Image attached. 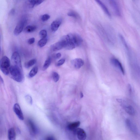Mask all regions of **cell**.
<instances>
[{"label": "cell", "instance_id": "6da1fadb", "mask_svg": "<svg viewBox=\"0 0 140 140\" xmlns=\"http://www.w3.org/2000/svg\"><path fill=\"white\" fill-rule=\"evenodd\" d=\"M64 44V48L67 50H72L81 45L83 42L82 37L77 34H70L61 38Z\"/></svg>", "mask_w": 140, "mask_h": 140}, {"label": "cell", "instance_id": "7a4b0ae2", "mask_svg": "<svg viewBox=\"0 0 140 140\" xmlns=\"http://www.w3.org/2000/svg\"><path fill=\"white\" fill-rule=\"evenodd\" d=\"M9 73L12 79L14 81L18 82L24 81V77L22 69L12 65L10 67Z\"/></svg>", "mask_w": 140, "mask_h": 140}, {"label": "cell", "instance_id": "3957f363", "mask_svg": "<svg viewBox=\"0 0 140 140\" xmlns=\"http://www.w3.org/2000/svg\"><path fill=\"white\" fill-rule=\"evenodd\" d=\"M11 67L10 59L6 56L2 57L0 61V69L4 74L7 75L9 74V70Z\"/></svg>", "mask_w": 140, "mask_h": 140}, {"label": "cell", "instance_id": "277c9868", "mask_svg": "<svg viewBox=\"0 0 140 140\" xmlns=\"http://www.w3.org/2000/svg\"><path fill=\"white\" fill-rule=\"evenodd\" d=\"M27 22V19L25 18H22L20 20L14 30V34L15 36L18 35L22 32Z\"/></svg>", "mask_w": 140, "mask_h": 140}, {"label": "cell", "instance_id": "5b68a950", "mask_svg": "<svg viewBox=\"0 0 140 140\" xmlns=\"http://www.w3.org/2000/svg\"><path fill=\"white\" fill-rule=\"evenodd\" d=\"M11 61L13 65L22 69L20 56L19 53L17 51H15L12 54Z\"/></svg>", "mask_w": 140, "mask_h": 140}, {"label": "cell", "instance_id": "8992f818", "mask_svg": "<svg viewBox=\"0 0 140 140\" xmlns=\"http://www.w3.org/2000/svg\"><path fill=\"white\" fill-rule=\"evenodd\" d=\"M109 3L115 14L117 16H120L121 15L120 9L117 1L115 0H110Z\"/></svg>", "mask_w": 140, "mask_h": 140}, {"label": "cell", "instance_id": "52a82bcc", "mask_svg": "<svg viewBox=\"0 0 140 140\" xmlns=\"http://www.w3.org/2000/svg\"><path fill=\"white\" fill-rule=\"evenodd\" d=\"M13 110L18 118L21 120H23L24 118L23 113L19 104L16 103L13 107Z\"/></svg>", "mask_w": 140, "mask_h": 140}, {"label": "cell", "instance_id": "ba28073f", "mask_svg": "<svg viewBox=\"0 0 140 140\" xmlns=\"http://www.w3.org/2000/svg\"><path fill=\"white\" fill-rule=\"evenodd\" d=\"M110 61L112 65L120 70L123 75H125L124 69L121 63L118 59L114 58H112L111 59Z\"/></svg>", "mask_w": 140, "mask_h": 140}, {"label": "cell", "instance_id": "9c48e42d", "mask_svg": "<svg viewBox=\"0 0 140 140\" xmlns=\"http://www.w3.org/2000/svg\"><path fill=\"white\" fill-rule=\"evenodd\" d=\"M77 135L79 140H85L86 137V133L84 130L81 128H77L74 131Z\"/></svg>", "mask_w": 140, "mask_h": 140}, {"label": "cell", "instance_id": "30bf717a", "mask_svg": "<svg viewBox=\"0 0 140 140\" xmlns=\"http://www.w3.org/2000/svg\"><path fill=\"white\" fill-rule=\"evenodd\" d=\"M62 22V19L61 18L56 20L51 24V28L53 32H55L58 29Z\"/></svg>", "mask_w": 140, "mask_h": 140}, {"label": "cell", "instance_id": "8fae6325", "mask_svg": "<svg viewBox=\"0 0 140 140\" xmlns=\"http://www.w3.org/2000/svg\"><path fill=\"white\" fill-rule=\"evenodd\" d=\"M28 123L30 132L33 134H36L38 133V127L33 121L29 119L28 120Z\"/></svg>", "mask_w": 140, "mask_h": 140}, {"label": "cell", "instance_id": "7c38bea8", "mask_svg": "<svg viewBox=\"0 0 140 140\" xmlns=\"http://www.w3.org/2000/svg\"><path fill=\"white\" fill-rule=\"evenodd\" d=\"M64 46L63 43L61 40L53 44L51 46V50L55 51L60 50L63 48H64Z\"/></svg>", "mask_w": 140, "mask_h": 140}, {"label": "cell", "instance_id": "4fadbf2b", "mask_svg": "<svg viewBox=\"0 0 140 140\" xmlns=\"http://www.w3.org/2000/svg\"><path fill=\"white\" fill-rule=\"evenodd\" d=\"M84 61L82 59L76 58L72 61V64L76 69H79L83 66L84 64Z\"/></svg>", "mask_w": 140, "mask_h": 140}, {"label": "cell", "instance_id": "5bb4252c", "mask_svg": "<svg viewBox=\"0 0 140 140\" xmlns=\"http://www.w3.org/2000/svg\"><path fill=\"white\" fill-rule=\"evenodd\" d=\"M96 2L102 8V9L103 10L105 13L109 17H111V15L110 12H109L105 4L102 3V2L100 0H96Z\"/></svg>", "mask_w": 140, "mask_h": 140}, {"label": "cell", "instance_id": "9a60e30c", "mask_svg": "<svg viewBox=\"0 0 140 140\" xmlns=\"http://www.w3.org/2000/svg\"><path fill=\"white\" fill-rule=\"evenodd\" d=\"M80 124L79 121L70 123L68 125L67 128L70 131H74L80 126Z\"/></svg>", "mask_w": 140, "mask_h": 140}, {"label": "cell", "instance_id": "2e32d148", "mask_svg": "<svg viewBox=\"0 0 140 140\" xmlns=\"http://www.w3.org/2000/svg\"><path fill=\"white\" fill-rule=\"evenodd\" d=\"M8 137L9 140H15L16 133L15 130L13 127L10 128L8 130Z\"/></svg>", "mask_w": 140, "mask_h": 140}, {"label": "cell", "instance_id": "e0dca14e", "mask_svg": "<svg viewBox=\"0 0 140 140\" xmlns=\"http://www.w3.org/2000/svg\"><path fill=\"white\" fill-rule=\"evenodd\" d=\"M126 123L127 127L131 131L134 132H136V127L129 119H127L126 120Z\"/></svg>", "mask_w": 140, "mask_h": 140}, {"label": "cell", "instance_id": "ac0fdd59", "mask_svg": "<svg viewBox=\"0 0 140 140\" xmlns=\"http://www.w3.org/2000/svg\"><path fill=\"white\" fill-rule=\"evenodd\" d=\"M123 107L125 109L126 112L128 114L131 116H134L135 112L133 107L131 105L123 106Z\"/></svg>", "mask_w": 140, "mask_h": 140}, {"label": "cell", "instance_id": "d6986e66", "mask_svg": "<svg viewBox=\"0 0 140 140\" xmlns=\"http://www.w3.org/2000/svg\"><path fill=\"white\" fill-rule=\"evenodd\" d=\"M36 63V60L33 59L25 63L24 66L26 68L28 69L34 65Z\"/></svg>", "mask_w": 140, "mask_h": 140}, {"label": "cell", "instance_id": "ffe728a7", "mask_svg": "<svg viewBox=\"0 0 140 140\" xmlns=\"http://www.w3.org/2000/svg\"><path fill=\"white\" fill-rule=\"evenodd\" d=\"M38 71V67L37 66H35L33 68L29 73V77L30 78L33 77L37 73Z\"/></svg>", "mask_w": 140, "mask_h": 140}, {"label": "cell", "instance_id": "44dd1931", "mask_svg": "<svg viewBox=\"0 0 140 140\" xmlns=\"http://www.w3.org/2000/svg\"><path fill=\"white\" fill-rule=\"evenodd\" d=\"M36 29L35 26H28L24 29V31L28 33H32L34 32Z\"/></svg>", "mask_w": 140, "mask_h": 140}, {"label": "cell", "instance_id": "7402d4cb", "mask_svg": "<svg viewBox=\"0 0 140 140\" xmlns=\"http://www.w3.org/2000/svg\"><path fill=\"white\" fill-rule=\"evenodd\" d=\"M51 62V57H49L47 58L45 61L44 65L43 67V70H46L50 66Z\"/></svg>", "mask_w": 140, "mask_h": 140}, {"label": "cell", "instance_id": "603a6c76", "mask_svg": "<svg viewBox=\"0 0 140 140\" xmlns=\"http://www.w3.org/2000/svg\"><path fill=\"white\" fill-rule=\"evenodd\" d=\"M47 40L46 38H42L39 41L38 44V46L40 47H44L46 44Z\"/></svg>", "mask_w": 140, "mask_h": 140}, {"label": "cell", "instance_id": "cb8c5ba5", "mask_svg": "<svg viewBox=\"0 0 140 140\" xmlns=\"http://www.w3.org/2000/svg\"><path fill=\"white\" fill-rule=\"evenodd\" d=\"M39 35L40 37L42 39L46 38L47 35V31L45 30H41L39 33Z\"/></svg>", "mask_w": 140, "mask_h": 140}, {"label": "cell", "instance_id": "d4e9b609", "mask_svg": "<svg viewBox=\"0 0 140 140\" xmlns=\"http://www.w3.org/2000/svg\"><path fill=\"white\" fill-rule=\"evenodd\" d=\"M53 78V80L56 82L58 81L60 78V76L59 74L56 72H54L53 73L52 75Z\"/></svg>", "mask_w": 140, "mask_h": 140}, {"label": "cell", "instance_id": "484cf974", "mask_svg": "<svg viewBox=\"0 0 140 140\" xmlns=\"http://www.w3.org/2000/svg\"><path fill=\"white\" fill-rule=\"evenodd\" d=\"M25 99L28 104L32 105L33 104L32 98L30 95H27L25 96Z\"/></svg>", "mask_w": 140, "mask_h": 140}, {"label": "cell", "instance_id": "4316f807", "mask_svg": "<svg viewBox=\"0 0 140 140\" xmlns=\"http://www.w3.org/2000/svg\"><path fill=\"white\" fill-rule=\"evenodd\" d=\"M28 5L30 8H33L35 5L36 0H30L28 1Z\"/></svg>", "mask_w": 140, "mask_h": 140}, {"label": "cell", "instance_id": "83f0119b", "mask_svg": "<svg viewBox=\"0 0 140 140\" xmlns=\"http://www.w3.org/2000/svg\"><path fill=\"white\" fill-rule=\"evenodd\" d=\"M67 15L68 16H70V17H73L75 18H77L78 17V14L75 13V12L71 11L70 12L68 13Z\"/></svg>", "mask_w": 140, "mask_h": 140}, {"label": "cell", "instance_id": "f1b7e54d", "mask_svg": "<svg viewBox=\"0 0 140 140\" xmlns=\"http://www.w3.org/2000/svg\"><path fill=\"white\" fill-rule=\"evenodd\" d=\"M50 16L48 14H44L41 17V20L43 22L46 21L50 19Z\"/></svg>", "mask_w": 140, "mask_h": 140}, {"label": "cell", "instance_id": "f546056e", "mask_svg": "<svg viewBox=\"0 0 140 140\" xmlns=\"http://www.w3.org/2000/svg\"><path fill=\"white\" fill-rule=\"evenodd\" d=\"M65 60L64 59H62L60 60L56 63V65L57 66L59 67L63 65L65 62Z\"/></svg>", "mask_w": 140, "mask_h": 140}, {"label": "cell", "instance_id": "4dcf8cb0", "mask_svg": "<svg viewBox=\"0 0 140 140\" xmlns=\"http://www.w3.org/2000/svg\"><path fill=\"white\" fill-rule=\"evenodd\" d=\"M35 42V38H32L29 39L28 41V43L29 44H32Z\"/></svg>", "mask_w": 140, "mask_h": 140}, {"label": "cell", "instance_id": "1f68e13d", "mask_svg": "<svg viewBox=\"0 0 140 140\" xmlns=\"http://www.w3.org/2000/svg\"><path fill=\"white\" fill-rule=\"evenodd\" d=\"M46 140H56V139L54 137L51 136H49L46 137Z\"/></svg>", "mask_w": 140, "mask_h": 140}, {"label": "cell", "instance_id": "d6a6232c", "mask_svg": "<svg viewBox=\"0 0 140 140\" xmlns=\"http://www.w3.org/2000/svg\"><path fill=\"white\" fill-rule=\"evenodd\" d=\"M44 1V0H36L35 5L38 6L40 5Z\"/></svg>", "mask_w": 140, "mask_h": 140}, {"label": "cell", "instance_id": "836d02e7", "mask_svg": "<svg viewBox=\"0 0 140 140\" xmlns=\"http://www.w3.org/2000/svg\"><path fill=\"white\" fill-rule=\"evenodd\" d=\"M15 9H12L9 12V14L11 15H13L15 14Z\"/></svg>", "mask_w": 140, "mask_h": 140}, {"label": "cell", "instance_id": "e575fe53", "mask_svg": "<svg viewBox=\"0 0 140 140\" xmlns=\"http://www.w3.org/2000/svg\"><path fill=\"white\" fill-rule=\"evenodd\" d=\"M128 89L129 93L131 94L132 92V87L130 84H129L128 85Z\"/></svg>", "mask_w": 140, "mask_h": 140}, {"label": "cell", "instance_id": "d590c367", "mask_svg": "<svg viewBox=\"0 0 140 140\" xmlns=\"http://www.w3.org/2000/svg\"><path fill=\"white\" fill-rule=\"evenodd\" d=\"M61 56V54L60 53H58L56 55V58L57 59H58L60 58Z\"/></svg>", "mask_w": 140, "mask_h": 140}, {"label": "cell", "instance_id": "8d00e7d4", "mask_svg": "<svg viewBox=\"0 0 140 140\" xmlns=\"http://www.w3.org/2000/svg\"><path fill=\"white\" fill-rule=\"evenodd\" d=\"M4 81L2 77L0 75V84H4Z\"/></svg>", "mask_w": 140, "mask_h": 140}, {"label": "cell", "instance_id": "74e56055", "mask_svg": "<svg viewBox=\"0 0 140 140\" xmlns=\"http://www.w3.org/2000/svg\"><path fill=\"white\" fill-rule=\"evenodd\" d=\"M117 101L120 103H122L123 102V100L122 99H117Z\"/></svg>", "mask_w": 140, "mask_h": 140}, {"label": "cell", "instance_id": "f35d334b", "mask_svg": "<svg viewBox=\"0 0 140 140\" xmlns=\"http://www.w3.org/2000/svg\"><path fill=\"white\" fill-rule=\"evenodd\" d=\"M80 96H81V98H82L83 97L84 95L82 92H80Z\"/></svg>", "mask_w": 140, "mask_h": 140}, {"label": "cell", "instance_id": "ab89813d", "mask_svg": "<svg viewBox=\"0 0 140 140\" xmlns=\"http://www.w3.org/2000/svg\"><path fill=\"white\" fill-rule=\"evenodd\" d=\"M1 48H0V51Z\"/></svg>", "mask_w": 140, "mask_h": 140}]
</instances>
